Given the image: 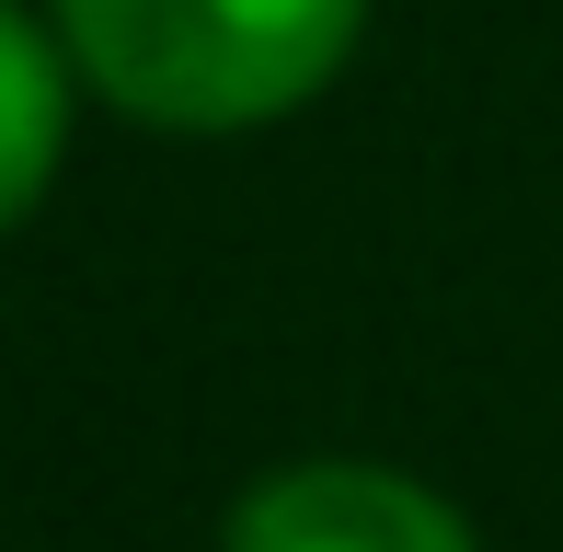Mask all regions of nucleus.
Instances as JSON below:
<instances>
[{
    "mask_svg": "<svg viewBox=\"0 0 563 552\" xmlns=\"http://www.w3.org/2000/svg\"><path fill=\"white\" fill-rule=\"evenodd\" d=\"M81 92L162 139L288 128L345 81L368 0H35Z\"/></svg>",
    "mask_w": 563,
    "mask_h": 552,
    "instance_id": "obj_1",
    "label": "nucleus"
},
{
    "mask_svg": "<svg viewBox=\"0 0 563 552\" xmlns=\"http://www.w3.org/2000/svg\"><path fill=\"white\" fill-rule=\"evenodd\" d=\"M219 552H483L472 518L402 461H276L230 495Z\"/></svg>",
    "mask_w": 563,
    "mask_h": 552,
    "instance_id": "obj_2",
    "label": "nucleus"
},
{
    "mask_svg": "<svg viewBox=\"0 0 563 552\" xmlns=\"http://www.w3.org/2000/svg\"><path fill=\"white\" fill-rule=\"evenodd\" d=\"M69 104H81V69H69L58 23L0 0V231H23L46 208V185L69 162Z\"/></svg>",
    "mask_w": 563,
    "mask_h": 552,
    "instance_id": "obj_3",
    "label": "nucleus"
}]
</instances>
